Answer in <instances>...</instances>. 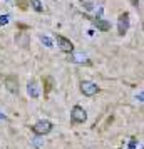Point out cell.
<instances>
[{"label": "cell", "instance_id": "1", "mask_svg": "<svg viewBox=\"0 0 144 149\" xmlns=\"http://www.w3.org/2000/svg\"><path fill=\"white\" fill-rule=\"evenodd\" d=\"M52 129H54V124L49 121V119H40V121H37L30 127V131L34 132V136H40V137H44V136H47L52 132Z\"/></svg>", "mask_w": 144, "mask_h": 149}, {"label": "cell", "instance_id": "2", "mask_svg": "<svg viewBox=\"0 0 144 149\" xmlns=\"http://www.w3.org/2000/svg\"><path fill=\"white\" fill-rule=\"evenodd\" d=\"M87 121V112L82 106L76 104L72 111H70V126H79V124H84Z\"/></svg>", "mask_w": 144, "mask_h": 149}, {"label": "cell", "instance_id": "3", "mask_svg": "<svg viewBox=\"0 0 144 149\" xmlns=\"http://www.w3.org/2000/svg\"><path fill=\"white\" fill-rule=\"evenodd\" d=\"M79 89H81V94L84 97H94V95H97L101 92V87L92 81H82L79 84Z\"/></svg>", "mask_w": 144, "mask_h": 149}, {"label": "cell", "instance_id": "4", "mask_svg": "<svg viewBox=\"0 0 144 149\" xmlns=\"http://www.w3.org/2000/svg\"><path fill=\"white\" fill-rule=\"evenodd\" d=\"M3 86L7 89L10 94H19V91H20V82H19V77L15 74H8L3 77Z\"/></svg>", "mask_w": 144, "mask_h": 149}, {"label": "cell", "instance_id": "5", "mask_svg": "<svg viewBox=\"0 0 144 149\" xmlns=\"http://www.w3.org/2000/svg\"><path fill=\"white\" fill-rule=\"evenodd\" d=\"M70 64H79V65H92V61H90L86 52H77V50H72L69 54V59H67Z\"/></svg>", "mask_w": 144, "mask_h": 149}, {"label": "cell", "instance_id": "6", "mask_svg": "<svg viewBox=\"0 0 144 149\" xmlns=\"http://www.w3.org/2000/svg\"><path fill=\"white\" fill-rule=\"evenodd\" d=\"M129 25H131V17H129V12H122L117 19V34L124 37L129 30Z\"/></svg>", "mask_w": 144, "mask_h": 149}, {"label": "cell", "instance_id": "7", "mask_svg": "<svg viewBox=\"0 0 144 149\" xmlns=\"http://www.w3.org/2000/svg\"><path fill=\"white\" fill-rule=\"evenodd\" d=\"M55 42H57L59 49H61L62 52H65V54H70L72 50H76V47H74V44L70 42V39H67V37H64V35H61V34L55 35Z\"/></svg>", "mask_w": 144, "mask_h": 149}, {"label": "cell", "instance_id": "8", "mask_svg": "<svg viewBox=\"0 0 144 149\" xmlns=\"http://www.w3.org/2000/svg\"><path fill=\"white\" fill-rule=\"evenodd\" d=\"M86 19H89L92 22V25L97 29V30H101V32H109L111 30V22L104 20L101 17H89V15H86Z\"/></svg>", "mask_w": 144, "mask_h": 149}, {"label": "cell", "instance_id": "9", "mask_svg": "<svg viewBox=\"0 0 144 149\" xmlns=\"http://www.w3.org/2000/svg\"><path fill=\"white\" fill-rule=\"evenodd\" d=\"M27 94H29V97H32V99H39V97H40V86H39V82L37 81H29Z\"/></svg>", "mask_w": 144, "mask_h": 149}, {"label": "cell", "instance_id": "10", "mask_svg": "<svg viewBox=\"0 0 144 149\" xmlns=\"http://www.w3.org/2000/svg\"><path fill=\"white\" fill-rule=\"evenodd\" d=\"M42 84H44V95L47 97L52 92V89H54V79H52V75H42Z\"/></svg>", "mask_w": 144, "mask_h": 149}, {"label": "cell", "instance_id": "11", "mask_svg": "<svg viewBox=\"0 0 144 149\" xmlns=\"http://www.w3.org/2000/svg\"><path fill=\"white\" fill-rule=\"evenodd\" d=\"M27 2H29V7L34 8L35 12H39V14L44 12V3H42L40 0H27Z\"/></svg>", "mask_w": 144, "mask_h": 149}, {"label": "cell", "instance_id": "12", "mask_svg": "<svg viewBox=\"0 0 144 149\" xmlns=\"http://www.w3.org/2000/svg\"><path fill=\"white\" fill-rule=\"evenodd\" d=\"M39 39H40V42L44 44V45H45V47H49V49L54 47V42H52V39H50L49 35H44V34H42L40 37H39Z\"/></svg>", "mask_w": 144, "mask_h": 149}, {"label": "cell", "instance_id": "13", "mask_svg": "<svg viewBox=\"0 0 144 149\" xmlns=\"http://www.w3.org/2000/svg\"><path fill=\"white\" fill-rule=\"evenodd\" d=\"M15 3H17V7L20 8V10H24V12H25V10H29V2L27 0H15Z\"/></svg>", "mask_w": 144, "mask_h": 149}, {"label": "cell", "instance_id": "14", "mask_svg": "<svg viewBox=\"0 0 144 149\" xmlns=\"http://www.w3.org/2000/svg\"><path fill=\"white\" fill-rule=\"evenodd\" d=\"M8 19H10V15H2V17H0V25H7Z\"/></svg>", "mask_w": 144, "mask_h": 149}, {"label": "cell", "instance_id": "15", "mask_svg": "<svg viewBox=\"0 0 144 149\" xmlns=\"http://www.w3.org/2000/svg\"><path fill=\"white\" fill-rule=\"evenodd\" d=\"M129 2H131V3H132V5H134V7H139V0H129Z\"/></svg>", "mask_w": 144, "mask_h": 149}, {"label": "cell", "instance_id": "16", "mask_svg": "<svg viewBox=\"0 0 144 149\" xmlns=\"http://www.w3.org/2000/svg\"><path fill=\"white\" fill-rule=\"evenodd\" d=\"M7 119V116L3 114V112H0V121H5Z\"/></svg>", "mask_w": 144, "mask_h": 149}, {"label": "cell", "instance_id": "17", "mask_svg": "<svg viewBox=\"0 0 144 149\" xmlns=\"http://www.w3.org/2000/svg\"><path fill=\"white\" fill-rule=\"evenodd\" d=\"M136 99H139V102H143V92H139V95H136Z\"/></svg>", "mask_w": 144, "mask_h": 149}, {"label": "cell", "instance_id": "18", "mask_svg": "<svg viewBox=\"0 0 144 149\" xmlns=\"http://www.w3.org/2000/svg\"><path fill=\"white\" fill-rule=\"evenodd\" d=\"M5 3H12V2H15V0H3Z\"/></svg>", "mask_w": 144, "mask_h": 149}]
</instances>
